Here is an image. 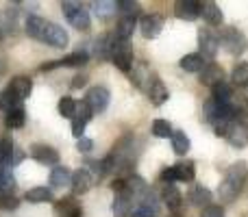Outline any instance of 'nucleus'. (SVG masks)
<instances>
[{
  "label": "nucleus",
  "mask_w": 248,
  "mask_h": 217,
  "mask_svg": "<svg viewBox=\"0 0 248 217\" xmlns=\"http://www.w3.org/2000/svg\"><path fill=\"white\" fill-rule=\"evenodd\" d=\"M26 124V111L24 107H16V109H11V111H7L4 113V126L7 128H22Z\"/></svg>",
  "instance_id": "5701e85b"
},
{
  "label": "nucleus",
  "mask_w": 248,
  "mask_h": 217,
  "mask_svg": "<svg viewBox=\"0 0 248 217\" xmlns=\"http://www.w3.org/2000/svg\"><path fill=\"white\" fill-rule=\"evenodd\" d=\"M137 26H140V33L144 39H155L163 30V17L157 15V13H146V15L140 17Z\"/></svg>",
  "instance_id": "1a4fd4ad"
},
{
  "label": "nucleus",
  "mask_w": 248,
  "mask_h": 217,
  "mask_svg": "<svg viewBox=\"0 0 248 217\" xmlns=\"http://www.w3.org/2000/svg\"><path fill=\"white\" fill-rule=\"evenodd\" d=\"M0 42H2V26H0Z\"/></svg>",
  "instance_id": "49530a36"
},
{
  "label": "nucleus",
  "mask_w": 248,
  "mask_h": 217,
  "mask_svg": "<svg viewBox=\"0 0 248 217\" xmlns=\"http://www.w3.org/2000/svg\"><path fill=\"white\" fill-rule=\"evenodd\" d=\"M161 200L170 211H179L183 206V193L176 189V185H163L161 187Z\"/></svg>",
  "instance_id": "2eb2a0df"
},
{
  "label": "nucleus",
  "mask_w": 248,
  "mask_h": 217,
  "mask_svg": "<svg viewBox=\"0 0 248 217\" xmlns=\"http://www.w3.org/2000/svg\"><path fill=\"white\" fill-rule=\"evenodd\" d=\"M16 107H22V102L16 98V94H13V91L7 87V89L0 94V109L7 113V111H11V109H16Z\"/></svg>",
  "instance_id": "f704fd0d"
},
{
  "label": "nucleus",
  "mask_w": 248,
  "mask_h": 217,
  "mask_svg": "<svg viewBox=\"0 0 248 217\" xmlns=\"http://www.w3.org/2000/svg\"><path fill=\"white\" fill-rule=\"evenodd\" d=\"M77 148H78V152L87 154V152H92V148H94V141H92V139H87V137H83V139H78Z\"/></svg>",
  "instance_id": "79ce46f5"
},
{
  "label": "nucleus",
  "mask_w": 248,
  "mask_h": 217,
  "mask_svg": "<svg viewBox=\"0 0 248 217\" xmlns=\"http://www.w3.org/2000/svg\"><path fill=\"white\" fill-rule=\"evenodd\" d=\"M201 217H227V215H224V209H222V206L209 204V206H205V209L201 211Z\"/></svg>",
  "instance_id": "58836bf2"
},
{
  "label": "nucleus",
  "mask_w": 248,
  "mask_h": 217,
  "mask_svg": "<svg viewBox=\"0 0 248 217\" xmlns=\"http://www.w3.org/2000/svg\"><path fill=\"white\" fill-rule=\"evenodd\" d=\"M109 100H111V94H109V89L103 85L92 87V89H87V94H85V104L92 109L94 115L103 113V111L109 107Z\"/></svg>",
  "instance_id": "0eeeda50"
},
{
  "label": "nucleus",
  "mask_w": 248,
  "mask_h": 217,
  "mask_svg": "<svg viewBox=\"0 0 248 217\" xmlns=\"http://www.w3.org/2000/svg\"><path fill=\"white\" fill-rule=\"evenodd\" d=\"M85 122H81V119H72V137L74 139H83V132H85Z\"/></svg>",
  "instance_id": "a19ab883"
},
{
  "label": "nucleus",
  "mask_w": 248,
  "mask_h": 217,
  "mask_svg": "<svg viewBox=\"0 0 248 217\" xmlns=\"http://www.w3.org/2000/svg\"><path fill=\"white\" fill-rule=\"evenodd\" d=\"M26 33H29V37L37 39V42H42V43H48V46H52V48H65L70 43L68 30L42 15L26 17Z\"/></svg>",
  "instance_id": "f257e3e1"
},
{
  "label": "nucleus",
  "mask_w": 248,
  "mask_h": 217,
  "mask_svg": "<svg viewBox=\"0 0 248 217\" xmlns=\"http://www.w3.org/2000/svg\"><path fill=\"white\" fill-rule=\"evenodd\" d=\"M24 200L31 202V204H46V202L55 200V196H52L50 187H33L24 193Z\"/></svg>",
  "instance_id": "412c9836"
},
{
  "label": "nucleus",
  "mask_w": 248,
  "mask_h": 217,
  "mask_svg": "<svg viewBox=\"0 0 248 217\" xmlns=\"http://www.w3.org/2000/svg\"><path fill=\"white\" fill-rule=\"evenodd\" d=\"M174 15L183 22H194L201 17V2L196 0H179L174 4Z\"/></svg>",
  "instance_id": "9b49d317"
},
{
  "label": "nucleus",
  "mask_w": 248,
  "mask_h": 217,
  "mask_svg": "<svg viewBox=\"0 0 248 217\" xmlns=\"http://www.w3.org/2000/svg\"><path fill=\"white\" fill-rule=\"evenodd\" d=\"M148 98H150V102H153L155 107H161V104L168 102V98H170V91H168V87L163 85V81L155 78L153 85L148 87Z\"/></svg>",
  "instance_id": "aec40b11"
},
{
  "label": "nucleus",
  "mask_w": 248,
  "mask_h": 217,
  "mask_svg": "<svg viewBox=\"0 0 248 217\" xmlns=\"http://www.w3.org/2000/svg\"><path fill=\"white\" fill-rule=\"evenodd\" d=\"M48 183H50V189H63L68 185H72V172L65 170V167L57 165L52 167L50 176H48Z\"/></svg>",
  "instance_id": "6ab92c4d"
},
{
  "label": "nucleus",
  "mask_w": 248,
  "mask_h": 217,
  "mask_svg": "<svg viewBox=\"0 0 248 217\" xmlns=\"http://www.w3.org/2000/svg\"><path fill=\"white\" fill-rule=\"evenodd\" d=\"M24 157H26V154H24V150H22V148H17V145H16V150H13V157H11V167L20 165V163L24 161Z\"/></svg>",
  "instance_id": "37998d69"
},
{
  "label": "nucleus",
  "mask_w": 248,
  "mask_h": 217,
  "mask_svg": "<svg viewBox=\"0 0 248 217\" xmlns=\"http://www.w3.org/2000/svg\"><path fill=\"white\" fill-rule=\"evenodd\" d=\"M74 109H77V100L70 98V96H63V98L59 100V104H57L59 115H61V117H65V119H72L74 117Z\"/></svg>",
  "instance_id": "72a5a7b5"
},
{
  "label": "nucleus",
  "mask_w": 248,
  "mask_h": 217,
  "mask_svg": "<svg viewBox=\"0 0 248 217\" xmlns=\"http://www.w3.org/2000/svg\"><path fill=\"white\" fill-rule=\"evenodd\" d=\"M159 178H161L163 185H174L176 183V174H174V167H166V170L159 174Z\"/></svg>",
  "instance_id": "ea45409f"
},
{
  "label": "nucleus",
  "mask_w": 248,
  "mask_h": 217,
  "mask_svg": "<svg viewBox=\"0 0 248 217\" xmlns=\"http://www.w3.org/2000/svg\"><path fill=\"white\" fill-rule=\"evenodd\" d=\"M9 89L16 94V98L20 100H26L31 96V91H33V81H31L29 76H13L11 83H9Z\"/></svg>",
  "instance_id": "a211bd4d"
},
{
  "label": "nucleus",
  "mask_w": 248,
  "mask_h": 217,
  "mask_svg": "<svg viewBox=\"0 0 248 217\" xmlns=\"http://www.w3.org/2000/svg\"><path fill=\"white\" fill-rule=\"evenodd\" d=\"M57 213H59V217H81L83 211L72 198H63V200L57 202Z\"/></svg>",
  "instance_id": "a878e982"
},
{
  "label": "nucleus",
  "mask_w": 248,
  "mask_h": 217,
  "mask_svg": "<svg viewBox=\"0 0 248 217\" xmlns=\"http://www.w3.org/2000/svg\"><path fill=\"white\" fill-rule=\"evenodd\" d=\"M31 157L37 163H42V165H52V167L59 165V152L52 145L46 144H35L33 150H31Z\"/></svg>",
  "instance_id": "9d476101"
},
{
  "label": "nucleus",
  "mask_w": 248,
  "mask_h": 217,
  "mask_svg": "<svg viewBox=\"0 0 248 217\" xmlns=\"http://www.w3.org/2000/svg\"><path fill=\"white\" fill-rule=\"evenodd\" d=\"M201 15L205 17V22L209 26H220L224 22L222 9H220L216 2H211V0H207V2H201Z\"/></svg>",
  "instance_id": "f3484780"
},
{
  "label": "nucleus",
  "mask_w": 248,
  "mask_h": 217,
  "mask_svg": "<svg viewBox=\"0 0 248 217\" xmlns=\"http://www.w3.org/2000/svg\"><path fill=\"white\" fill-rule=\"evenodd\" d=\"M174 167V174H176V183H192L194 178H196V167H194V163H176Z\"/></svg>",
  "instance_id": "bb28decb"
},
{
  "label": "nucleus",
  "mask_w": 248,
  "mask_h": 217,
  "mask_svg": "<svg viewBox=\"0 0 248 217\" xmlns=\"http://www.w3.org/2000/svg\"><path fill=\"white\" fill-rule=\"evenodd\" d=\"M17 206H20V200L13 193H0V211H16Z\"/></svg>",
  "instance_id": "4c0bfd02"
},
{
  "label": "nucleus",
  "mask_w": 248,
  "mask_h": 217,
  "mask_svg": "<svg viewBox=\"0 0 248 217\" xmlns=\"http://www.w3.org/2000/svg\"><path fill=\"white\" fill-rule=\"evenodd\" d=\"M85 85H87V76H83V74L74 76V78H72V83H70V87H72V89H83Z\"/></svg>",
  "instance_id": "c03bdc74"
},
{
  "label": "nucleus",
  "mask_w": 248,
  "mask_h": 217,
  "mask_svg": "<svg viewBox=\"0 0 248 217\" xmlns=\"http://www.w3.org/2000/svg\"><path fill=\"white\" fill-rule=\"evenodd\" d=\"M227 141L233 145V148H246L248 145V119L244 117H235L231 124H229L227 132H224Z\"/></svg>",
  "instance_id": "423d86ee"
},
{
  "label": "nucleus",
  "mask_w": 248,
  "mask_h": 217,
  "mask_svg": "<svg viewBox=\"0 0 248 217\" xmlns=\"http://www.w3.org/2000/svg\"><path fill=\"white\" fill-rule=\"evenodd\" d=\"M118 11L122 15H128V17H135L140 13V2H133V0H118Z\"/></svg>",
  "instance_id": "c9c22d12"
},
{
  "label": "nucleus",
  "mask_w": 248,
  "mask_h": 217,
  "mask_svg": "<svg viewBox=\"0 0 248 217\" xmlns=\"http://www.w3.org/2000/svg\"><path fill=\"white\" fill-rule=\"evenodd\" d=\"M220 43L224 46V50L233 57H240L248 50V39L242 30L233 29V26H222L220 30Z\"/></svg>",
  "instance_id": "7ed1b4c3"
},
{
  "label": "nucleus",
  "mask_w": 248,
  "mask_h": 217,
  "mask_svg": "<svg viewBox=\"0 0 248 217\" xmlns=\"http://www.w3.org/2000/svg\"><path fill=\"white\" fill-rule=\"evenodd\" d=\"M16 178H13L11 167H0V193H13Z\"/></svg>",
  "instance_id": "2f4dec72"
},
{
  "label": "nucleus",
  "mask_w": 248,
  "mask_h": 217,
  "mask_svg": "<svg viewBox=\"0 0 248 217\" xmlns=\"http://www.w3.org/2000/svg\"><path fill=\"white\" fill-rule=\"evenodd\" d=\"M59 61H61V68H81V65H85L87 61H90V52L77 50V52H72V55L63 57V59H59Z\"/></svg>",
  "instance_id": "c756f323"
},
{
  "label": "nucleus",
  "mask_w": 248,
  "mask_h": 217,
  "mask_svg": "<svg viewBox=\"0 0 248 217\" xmlns=\"http://www.w3.org/2000/svg\"><path fill=\"white\" fill-rule=\"evenodd\" d=\"M150 130H153V135L159 137V139H170L172 132H174V128H172V124L168 122V119H155L153 126H150Z\"/></svg>",
  "instance_id": "7c9ffc66"
},
{
  "label": "nucleus",
  "mask_w": 248,
  "mask_h": 217,
  "mask_svg": "<svg viewBox=\"0 0 248 217\" xmlns=\"http://www.w3.org/2000/svg\"><path fill=\"white\" fill-rule=\"evenodd\" d=\"M170 141H172V150H174V154H179V157L187 154L189 148H192V141H189V137L185 135L183 130H174V132H172Z\"/></svg>",
  "instance_id": "b1692460"
},
{
  "label": "nucleus",
  "mask_w": 248,
  "mask_h": 217,
  "mask_svg": "<svg viewBox=\"0 0 248 217\" xmlns=\"http://www.w3.org/2000/svg\"><path fill=\"white\" fill-rule=\"evenodd\" d=\"M211 200H214V193H211V189H207L205 185H194L187 193V202L192 206H198V209L209 206Z\"/></svg>",
  "instance_id": "ddd939ff"
},
{
  "label": "nucleus",
  "mask_w": 248,
  "mask_h": 217,
  "mask_svg": "<svg viewBox=\"0 0 248 217\" xmlns=\"http://www.w3.org/2000/svg\"><path fill=\"white\" fill-rule=\"evenodd\" d=\"M92 7H94V15L100 20H109L118 11V2H111V0H96Z\"/></svg>",
  "instance_id": "cd10ccee"
},
{
  "label": "nucleus",
  "mask_w": 248,
  "mask_h": 217,
  "mask_svg": "<svg viewBox=\"0 0 248 217\" xmlns=\"http://www.w3.org/2000/svg\"><path fill=\"white\" fill-rule=\"evenodd\" d=\"M111 61L120 72H131L133 70V43L131 39H118L113 42V50H111Z\"/></svg>",
  "instance_id": "39448f33"
},
{
  "label": "nucleus",
  "mask_w": 248,
  "mask_h": 217,
  "mask_svg": "<svg viewBox=\"0 0 248 217\" xmlns=\"http://www.w3.org/2000/svg\"><path fill=\"white\" fill-rule=\"evenodd\" d=\"M198 48H201L198 55L202 59H214L220 50V37L211 29H201L198 30Z\"/></svg>",
  "instance_id": "6e6552de"
},
{
  "label": "nucleus",
  "mask_w": 248,
  "mask_h": 217,
  "mask_svg": "<svg viewBox=\"0 0 248 217\" xmlns=\"http://www.w3.org/2000/svg\"><path fill=\"white\" fill-rule=\"evenodd\" d=\"M92 117H94V113H92V109L85 104V100L77 102V109H74V117H72V119H81V122L87 124Z\"/></svg>",
  "instance_id": "e433bc0d"
},
{
  "label": "nucleus",
  "mask_w": 248,
  "mask_h": 217,
  "mask_svg": "<svg viewBox=\"0 0 248 217\" xmlns=\"http://www.w3.org/2000/svg\"><path fill=\"white\" fill-rule=\"evenodd\" d=\"M179 65H181V70H185V72H189V74H201L207 63L198 52H192V55H185L183 59L179 61Z\"/></svg>",
  "instance_id": "4be33fe9"
},
{
  "label": "nucleus",
  "mask_w": 248,
  "mask_h": 217,
  "mask_svg": "<svg viewBox=\"0 0 248 217\" xmlns=\"http://www.w3.org/2000/svg\"><path fill=\"white\" fill-rule=\"evenodd\" d=\"M61 11H63L65 20L70 22V26H74L77 30H87L92 26V17H90V11H87L83 4L78 2H61Z\"/></svg>",
  "instance_id": "20e7f679"
},
{
  "label": "nucleus",
  "mask_w": 248,
  "mask_h": 217,
  "mask_svg": "<svg viewBox=\"0 0 248 217\" xmlns=\"http://www.w3.org/2000/svg\"><path fill=\"white\" fill-rule=\"evenodd\" d=\"M113 42H116V35H100L94 42V57L103 61H111V50H113Z\"/></svg>",
  "instance_id": "4468645a"
},
{
  "label": "nucleus",
  "mask_w": 248,
  "mask_h": 217,
  "mask_svg": "<svg viewBox=\"0 0 248 217\" xmlns=\"http://www.w3.org/2000/svg\"><path fill=\"white\" fill-rule=\"evenodd\" d=\"M198 81H201L202 85H207V87H216L218 83H224V68L211 61V63H207L205 68H202L201 78H198Z\"/></svg>",
  "instance_id": "f8f14e48"
},
{
  "label": "nucleus",
  "mask_w": 248,
  "mask_h": 217,
  "mask_svg": "<svg viewBox=\"0 0 248 217\" xmlns=\"http://www.w3.org/2000/svg\"><path fill=\"white\" fill-rule=\"evenodd\" d=\"M244 100H246V104H248V87H244Z\"/></svg>",
  "instance_id": "a18cd8bd"
},
{
  "label": "nucleus",
  "mask_w": 248,
  "mask_h": 217,
  "mask_svg": "<svg viewBox=\"0 0 248 217\" xmlns=\"http://www.w3.org/2000/svg\"><path fill=\"white\" fill-rule=\"evenodd\" d=\"M92 185H94V178H92V174L83 167V170H77L72 174V191L77 193V196H83V193H87L92 189Z\"/></svg>",
  "instance_id": "dca6fc26"
},
{
  "label": "nucleus",
  "mask_w": 248,
  "mask_h": 217,
  "mask_svg": "<svg viewBox=\"0 0 248 217\" xmlns=\"http://www.w3.org/2000/svg\"><path fill=\"white\" fill-rule=\"evenodd\" d=\"M231 81L237 87H248V63H237L231 72Z\"/></svg>",
  "instance_id": "473e14b6"
},
{
  "label": "nucleus",
  "mask_w": 248,
  "mask_h": 217,
  "mask_svg": "<svg viewBox=\"0 0 248 217\" xmlns=\"http://www.w3.org/2000/svg\"><path fill=\"white\" fill-rule=\"evenodd\" d=\"M135 26H137V17L122 15L120 20H118V26H116V37L118 39H131V35L135 33Z\"/></svg>",
  "instance_id": "393cba45"
},
{
  "label": "nucleus",
  "mask_w": 248,
  "mask_h": 217,
  "mask_svg": "<svg viewBox=\"0 0 248 217\" xmlns=\"http://www.w3.org/2000/svg\"><path fill=\"white\" fill-rule=\"evenodd\" d=\"M248 178V163L246 161H237L233 165H229L227 174H224V180L218 187V196L222 202H233L237 196H240L242 187H244Z\"/></svg>",
  "instance_id": "f03ea898"
},
{
  "label": "nucleus",
  "mask_w": 248,
  "mask_h": 217,
  "mask_svg": "<svg viewBox=\"0 0 248 217\" xmlns=\"http://www.w3.org/2000/svg\"><path fill=\"white\" fill-rule=\"evenodd\" d=\"M231 96H233V89L229 83H218L216 87H211V98L218 104H231Z\"/></svg>",
  "instance_id": "c85d7f7f"
}]
</instances>
